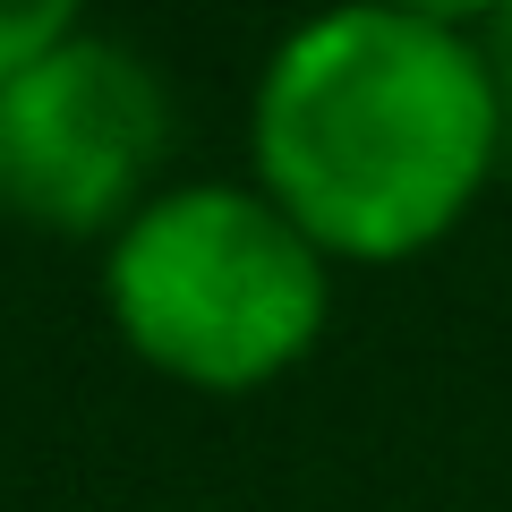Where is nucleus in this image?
Returning <instances> with one entry per match:
<instances>
[{"instance_id":"obj_1","label":"nucleus","mask_w":512,"mask_h":512,"mask_svg":"<svg viewBox=\"0 0 512 512\" xmlns=\"http://www.w3.org/2000/svg\"><path fill=\"white\" fill-rule=\"evenodd\" d=\"M256 188L325 256L402 265L436 248L504 163L478 26L436 9H333L299 26L248 111Z\"/></svg>"},{"instance_id":"obj_2","label":"nucleus","mask_w":512,"mask_h":512,"mask_svg":"<svg viewBox=\"0 0 512 512\" xmlns=\"http://www.w3.org/2000/svg\"><path fill=\"white\" fill-rule=\"evenodd\" d=\"M103 308L154 376L256 393L325 342L333 256L265 188L197 180L146 197L111 231Z\"/></svg>"},{"instance_id":"obj_3","label":"nucleus","mask_w":512,"mask_h":512,"mask_svg":"<svg viewBox=\"0 0 512 512\" xmlns=\"http://www.w3.org/2000/svg\"><path fill=\"white\" fill-rule=\"evenodd\" d=\"M171 146V103L146 52L77 26L0 94V205L43 231H120Z\"/></svg>"},{"instance_id":"obj_4","label":"nucleus","mask_w":512,"mask_h":512,"mask_svg":"<svg viewBox=\"0 0 512 512\" xmlns=\"http://www.w3.org/2000/svg\"><path fill=\"white\" fill-rule=\"evenodd\" d=\"M69 35H77L69 0H0V94L18 86L43 52H60Z\"/></svg>"},{"instance_id":"obj_5","label":"nucleus","mask_w":512,"mask_h":512,"mask_svg":"<svg viewBox=\"0 0 512 512\" xmlns=\"http://www.w3.org/2000/svg\"><path fill=\"white\" fill-rule=\"evenodd\" d=\"M478 52H487L495 120H504V154H512V9H495V18H478Z\"/></svg>"}]
</instances>
